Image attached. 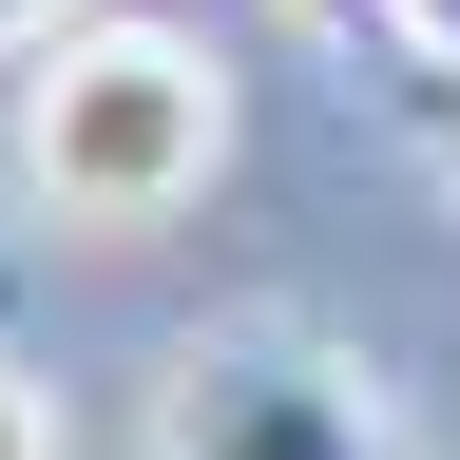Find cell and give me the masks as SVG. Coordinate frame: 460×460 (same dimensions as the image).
<instances>
[{"label":"cell","instance_id":"cell-4","mask_svg":"<svg viewBox=\"0 0 460 460\" xmlns=\"http://www.w3.org/2000/svg\"><path fill=\"white\" fill-rule=\"evenodd\" d=\"M0 460H77V422L39 402V365H0Z\"/></svg>","mask_w":460,"mask_h":460},{"label":"cell","instance_id":"cell-7","mask_svg":"<svg viewBox=\"0 0 460 460\" xmlns=\"http://www.w3.org/2000/svg\"><path fill=\"white\" fill-rule=\"evenodd\" d=\"M20 20H58V0H0V39H20Z\"/></svg>","mask_w":460,"mask_h":460},{"label":"cell","instance_id":"cell-5","mask_svg":"<svg viewBox=\"0 0 460 460\" xmlns=\"http://www.w3.org/2000/svg\"><path fill=\"white\" fill-rule=\"evenodd\" d=\"M384 39L402 58H460V0H384Z\"/></svg>","mask_w":460,"mask_h":460},{"label":"cell","instance_id":"cell-6","mask_svg":"<svg viewBox=\"0 0 460 460\" xmlns=\"http://www.w3.org/2000/svg\"><path fill=\"white\" fill-rule=\"evenodd\" d=\"M288 20H307V39H384V0H288Z\"/></svg>","mask_w":460,"mask_h":460},{"label":"cell","instance_id":"cell-2","mask_svg":"<svg viewBox=\"0 0 460 460\" xmlns=\"http://www.w3.org/2000/svg\"><path fill=\"white\" fill-rule=\"evenodd\" d=\"M154 460H402V422H384V384L345 365V345L211 326V345H172V384H154Z\"/></svg>","mask_w":460,"mask_h":460},{"label":"cell","instance_id":"cell-3","mask_svg":"<svg viewBox=\"0 0 460 460\" xmlns=\"http://www.w3.org/2000/svg\"><path fill=\"white\" fill-rule=\"evenodd\" d=\"M384 115L422 135V172L460 192V58H402V39H384Z\"/></svg>","mask_w":460,"mask_h":460},{"label":"cell","instance_id":"cell-1","mask_svg":"<svg viewBox=\"0 0 460 460\" xmlns=\"http://www.w3.org/2000/svg\"><path fill=\"white\" fill-rule=\"evenodd\" d=\"M20 172H39V211H77V230H172L230 172L211 39H172V20H58L39 77H20Z\"/></svg>","mask_w":460,"mask_h":460}]
</instances>
